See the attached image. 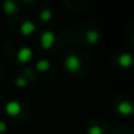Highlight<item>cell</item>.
I'll return each mask as SVG.
<instances>
[{"label": "cell", "instance_id": "cell-13", "mask_svg": "<svg viewBox=\"0 0 134 134\" xmlns=\"http://www.w3.org/2000/svg\"><path fill=\"white\" fill-rule=\"evenodd\" d=\"M88 134H102V130L99 126H93L92 128H90Z\"/></svg>", "mask_w": 134, "mask_h": 134}, {"label": "cell", "instance_id": "cell-9", "mask_svg": "<svg viewBox=\"0 0 134 134\" xmlns=\"http://www.w3.org/2000/svg\"><path fill=\"white\" fill-rule=\"evenodd\" d=\"M100 39V34L97 32V31H88L87 34H86V40H87L88 44L94 45L99 41Z\"/></svg>", "mask_w": 134, "mask_h": 134}, {"label": "cell", "instance_id": "cell-12", "mask_svg": "<svg viewBox=\"0 0 134 134\" xmlns=\"http://www.w3.org/2000/svg\"><path fill=\"white\" fill-rule=\"evenodd\" d=\"M15 85L20 88H24L27 86V81H26V79L24 78V76H19V78H16V80H15Z\"/></svg>", "mask_w": 134, "mask_h": 134}, {"label": "cell", "instance_id": "cell-5", "mask_svg": "<svg viewBox=\"0 0 134 134\" xmlns=\"http://www.w3.org/2000/svg\"><path fill=\"white\" fill-rule=\"evenodd\" d=\"M118 112L121 115H131L133 113V106L128 101H122L118 105Z\"/></svg>", "mask_w": 134, "mask_h": 134}, {"label": "cell", "instance_id": "cell-8", "mask_svg": "<svg viewBox=\"0 0 134 134\" xmlns=\"http://www.w3.org/2000/svg\"><path fill=\"white\" fill-rule=\"evenodd\" d=\"M132 63H133V58L130 53H122L119 57V64H120V66L125 67V68L130 67L132 65Z\"/></svg>", "mask_w": 134, "mask_h": 134}, {"label": "cell", "instance_id": "cell-14", "mask_svg": "<svg viewBox=\"0 0 134 134\" xmlns=\"http://www.w3.org/2000/svg\"><path fill=\"white\" fill-rule=\"evenodd\" d=\"M7 130V125L6 122H4V121H0V134L1 133H5Z\"/></svg>", "mask_w": 134, "mask_h": 134}, {"label": "cell", "instance_id": "cell-2", "mask_svg": "<svg viewBox=\"0 0 134 134\" xmlns=\"http://www.w3.org/2000/svg\"><path fill=\"white\" fill-rule=\"evenodd\" d=\"M54 41H55V35H54L53 32H44L41 35V45L45 49H48L53 46Z\"/></svg>", "mask_w": 134, "mask_h": 134}, {"label": "cell", "instance_id": "cell-11", "mask_svg": "<svg viewBox=\"0 0 134 134\" xmlns=\"http://www.w3.org/2000/svg\"><path fill=\"white\" fill-rule=\"evenodd\" d=\"M40 18H41L42 21H49L52 19V12L49 9H44L40 13Z\"/></svg>", "mask_w": 134, "mask_h": 134}, {"label": "cell", "instance_id": "cell-7", "mask_svg": "<svg viewBox=\"0 0 134 134\" xmlns=\"http://www.w3.org/2000/svg\"><path fill=\"white\" fill-rule=\"evenodd\" d=\"M2 7H4L5 13H7V14H14L16 11H18L16 2L12 1V0H7V1H5L4 5H2Z\"/></svg>", "mask_w": 134, "mask_h": 134}, {"label": "cell", "instance_id": "cell-4", "mask_svg": "<svg viewBox=\"0 0 134 134\" xmlns=\"http://www.w3.org/2000/svg\"><path fill=\"white\" fill-rule=\"evenodd\" d=\"M18 60L20 61V63H28V61L32 59V57H33V53H32V51H31L28 47H23V48H20L19 49V52H18Z\"/></svg>", "mask_w": 134, "mask_h": 134}, {"label": "cell", "instance_id": "cell-3", "mask_svg": "<svg viewBox=\"0 0 134 134\" xmlns=\"http://www.w3.org/2000/svg\"><path fill=\"white\" fill-rule=\"evenodd\" d=\"M5 109H6V113L8 114V115L11 116H16L19 115V113H20L21 111V105L19 104L18 101H9L8 104L6 105V107H5Z\"/></svg>", "mask_w": 134, "mask_h": 134}, {"label": "cell", "instance_id": "cell-6", "mask_svg": "<svg viewBox=\"0 0 134 134\" xmlns=\"http://www.w3.org/2000/svg\"><path fill=\"white\" fill-rule=\"evenodd\" d=\"M34 31H35V25L32 21H25V23H23V25L20 26V32L23 33L24 35H30V34H32Z\"/></svg>", "mask_w": 134, "mask_h": 134}, {"label": "cell", "instance_id": "cell-10", "mask_svg": "<svg viewBox=\"0 0 134 134\" xmlns=\"http://www.w3.org/2000/svg\"><path fill=\"white\" fill-rule=\"evenodd\" d=\"M37 69L40 72H45V71H48L49 67H51V64H49V61L47 60H40L37 63Z\"/></svg>", "mask_w": 134, "mask_h": 134}, {"label": "cell", "instance_id": "cell-1", "mask_svg": "<svg viewBox=\"0 0 134 134\" xmlns=\"http://www.w3.org/2000/svg\"><path fill=\"white\" fill-rule=\"evenodd\" d=\"M65 66L68 72L74 73V72H76L80 68V60L75 55H69L65 59Z\"/></svg>", "mask_w": 134, "mask_h": 134}]
</instances>
